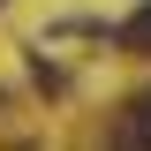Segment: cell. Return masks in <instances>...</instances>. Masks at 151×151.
Returning a JSON list of instances; mask_svg holds the SVG:
<instances>
[{
	"instance_id": "obj_1",
	"label": "cell",
	"mask_w": 151,
	"mask_h": 151,
	"mask_svg": "<svg viewBox=\"0 0 151 151\" xmlns=\"http://www.w3.org/2000/svg\"><path fill=\"white\" fill-rule=\"evenodd\" d=\"M113 136H121V144H151V91H136V98H129V113L113 121Z\"/></svg>"
},
{
	"instance_id": "obj_2",
	"label": "cell",
	"mask_w": 151,
	"mask_h": 151,
	"mask_svg": "<svg viewBox=\"0 0 151 151\" xmlns=\"http://www.w3.org/2000/svg\"><path fill=\"white\" fill-rule=\"evenodd\" d=\"M113 38H121L129 53H151V0H144V8H136V15L121 23V30H113Z\"/></svg>"
}]
</instances>
